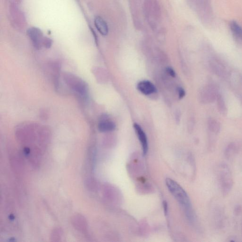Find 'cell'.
Wrapping results in <instances>:
<instances>
[{
	"instance_id": "cell-1",
	"label": "cell",
	"mask_w": 242,
	"mask_h": 242,
	"mask_svg": "<svg viewBox=\"0 0 242 242\" xmlns=\"http://www.w3.org/2000/svg\"><path fill=\"white\" fill-rule=\"evenodd\" d=\"M166 184L171 194L178 203L184 208L186 215L191 221H194V216L191 201L186 192L177 183L170 178H167Z\"/></svg>"
},
{
	"instance_id": "cell-2",
	"label": "cell",
	"mask_w": 242,
	"mask_h": 242,
	"mask_svg": "<svg viewBox=\"0 0 242 242\" xmlns=\"http://www.w3.org/2000/svg\"><path fill=\"white\" fill-rule=\"evenodd\" d=\"M218 172L221 190L225 196L230 192L233 185L232 174L228 165L225 164L220 165Z\"/></svg>"
},
{
	"instance_id": "cell-3",
	"label": "cell",
	"mask_w": 242,
	"mask_h": 242,
	"mask_svg": "<svg viewBox=\"0 0 242 242\" xmlns=\"http://www.w3.org/2000/svg\"><path fill=\"white\" fill-rule=\"evenodd\" d=\"M63 78L65 83L71 89L83 97H86L88 87L83 80L74 75L68 73L64 74Z\"/></svg>"
},
{
	"instance_id": "cell-4",
	"label": "cell",
	"mask_w": 242,
	"mask_h": 242,
	"mask_svg": "<svg viewBox=\"0 0 242 242\" xmlns=\"http://www.w3.org/2000/svg\"><path fill=\"white\" fill-rule=\"evenodd\" d=\"M219 93L216 85H209L205 87L200 92V98L201 101L205 104L211 103L217 99Z\"/></svg>"
},
{
	"instance_id": "cell-5",
	"label": "cell",
	"mask_w": 242,
	"mask_h": 242,
	"mask_svg": "<svg viewBox=\"0 0 242 242\" xmlns=\"http://www.w3.org/2000/svg\"><path fill=\"white\" fill-rule=\"evenodd\" d=\"M28 34L36 48H40L43 46V40L45 37H43L41 30L37 28H31L28 29Z\"/></svg>"
},
{
	"instance_id": "cell-6",
	"label": "cell",
	"mask_w": 242,
	"mask_h": 242,
	"mask_svg": "<svg viewBox=\"0 0 242 242\" xmlns=\"http://www.w3.org/2000/svg\"><path fill=\"white\" fill-rule=\"evenodd\" d=\"M134 127L140 144L142 145L143 154L144 155H146L148 150V143L146 135L142 127L137 124H134Z\"/></svg>"
},
{
	"instance_id": "cell-7",
	"label": "cell",
	"mask_w": 242,
	"mask_h": 242,
	"mask_svg": "<svg viewBox=\"0 0 242 242\" xmlns=\"http://www.w3.org/2000/svg\"><path fill=\"white\" fill-rule=\"evenodd\" d=\"M137 87L139 92L145 95L153 94L157 90L154 85L148 80H143L139 82Z\"/></svg>"
},
{
	"instance_id": "cell-8",
	"label": "cell",
	"mask_w": 242,
	"mask_h": 242,
	"mask_svg": "<svg viewBox=\"0 0 242 242\" xmlns=\"http://www.w3.org/2000/svg\"><path fill=\"white\" fill-rule=\"evenodd\" d=\"M72 223L74 227L78 230L81 232H85L87 230V222L85 218L82 215L78 214L73 216L72 219Z\"/></svg>"
},
{
	"instance_id": "cell-9",
	"label": "cell",
	"mask_w": 242,
	"mask_h": 242,
	"mask_svg": "<svg viewBox=\"0 0 242 242\" xmlns=\"http://www.w3.org/2000/svg\"><path fill=\"white\" fill-rule=\"evenodd\" d=\"M116 128L115 123L113 121L108 119H104L99 123L98 129L102 133H107L114 131Z\"/></svg>"
},
{
	"instance_id": "cell-10",
	"label": "cell",
	"mask_w": 242,
	"mask_h": 242,
	"mask_svg": "<svg viewBox=\"0 0 242 242\" xmlns=\"http://www.w3.org/2000/svg\"><path fill=\"white\" fill-rule=\"evenodd\" d=\"M210 67L212 72L218 76L224 77L226 75V71L224 66L217 60H211Z\"/></svg>"
},
{
	"instance_id": "cell-11",
	"label": "cell",
	"mask_w": 242,
	"mask_h": 242,
	"mask_svg": "<svg viewBox=\"0 0 242 242\" xmlns=\"http://www.w3.org/2000/svg\"><path fill=\"white\" fill-rule=\"evenodd\" d=\"M229 28L234 38L242 41V27L235 21H232L229 23Z\"/></svg>"
},
{
	"instance_id": "cell-12",
	"label": "cell",
	"mask_w": 242,
	"mask_h": 242,
	"mask_svg": "<svg viewBox=\"0 0 242 242\" xmlns=\"http://www.w3.org/2000/svg\"><path fill=\"white\" fill-rule=\"evenodd\" d=\"M95 25L96 28L103 36H106L108 33V28L107 24L100 17H97L95 19Z\"/></svg>"
},
{
	"instance_id": "cell-13",
	"label": "cell",
	"mask_w": 242,
	"mask_h": 242,
	"mask_svg": "<svg viewBox=\"0 0 242 242\" xmlns=\"http://www.w3.org/2000/svg\"><path fill=\"white\" fill-rule=\"evenodd\" d=\"M238 151V146L234 143L229 144L225 151V156L228 159L232 158L237 154Z\"/></svg>"
},
{
	"instance_id": "cell-14",
	"label": "cell",
	"mask_w": 242,
	"mask_h": 242,
	"mask_svg": "<svg viewBox=\"0 0 242 242\" xmlns=\"http://www.w3.org/2000/svg\"><path fill=\"white\" fill-rule=\"evenodd\" d=\"M217 106L219 112L223 115H226L228 113L226 103L223 97L219 94L217 98Z\"/></svg>"
},
{
	"instance_id": "cell-15",
	"label": "cell",
	"mask_w": 242,
	"mask_h": 242,
	"mask_svg": "<svg viewBox=\"0 0 242 242\" xmlns=\"http://www.w3.org/2000/svg\"><path fill=\"white\" fill-rule=\"evenodd\" d=\"M209 129L211 133L218 134L220 131V124L217 120L210 118L208 122Z\"/></svg>"
},
{
	"instance_id": "cell-16",
	"label": "cell",
	"mask_w": 242,
	"mask_h": 242,
	"mask_svg": "<svg viewBox=\"0 0 242 242\" xmlns=\"http://www.w3.org/2000/svg\"><path fill=\"white\" fill-rule=\"evenodd\" d=\"M63 235V230L60 228H56L53 231L51 238L53 241H59L61 239Z\"/></svg>"
},
{
	"instance_id": "cell-17",
	"label": "cell",
	"mask_w": 242,
	"mask_h": 242,
	"mask_svg": "<svg viewBox=\"0 0 242 242\" xmlns=\"http://www.w3.org/2000/svg\"><path fill=\"white\" fill-rule=\"evenodd\" d=\"M52 41L51 39L45 37L43 40V46L47 48H49L51 47Z\"/></svg>"
},
{
	"instance_id": "cell-18",
	"label": "cell",
	"mask_w": 242,
	"mask_h": 242,
	"mask_svg": "<svg viewBox=\"0 0 242 242\" xmlns=\"http://www.w3.org/2000/svg\"><path fill=\"white\" fill-rule=\"evenodd\" d=\"M178 97L180 99H182L184 98L185 95V92L182 88H178Z\"/></svg>"
},
{
	"instance_id": "cell-19",
	"label": "cell",
	"mask_w": 242,
	"mask_h": 242,
	"mask_svg": "<svg viewBox=\"0 0 242 242\" xmlns=\"http://www.w3.org/2000/svg\"><path fill=\"white\" fill-rule=\"evenodd\" d=\"M167 72L168 74L170 75L171 77H175V73L174 72V70L171 68V67H168L167 68Z\"/></svg>"
},
{
	"instance_id": "cell-20",
	"label": "cell",
	"mask_w": 242,
	"mask_h": 242,
	"mask_svg": "<svg viewBox=\"0 0 242 242\" xmlns=\"http://www.w3.org/2000/svg\"><path fill=\"white\" fill-rule=\"evenodd\" d=\"M242 208L240 206H237L235 207V209H234V211H235V214L236 215H239V213H241V210H242Z\"/></svg>"
},
{
	"instance_id": "cell-21",
	"label": "cell",
	"mask_w": 242,
	"mask_h": 242,
	"mask_svg": "<svg viewBox=\"0 0 242 242\" xmlns=\"http://www.w3.org/2000/svg\"><path fill=\"white\" fill-rule=\"evenodd\" d=\"M163 205H164V211H165V213H167V211H168V205H167V203L166 201H164V204H163Z\"/></svg>"
},
{
	"instance_id": "cell-22",
	"label": "cell",
	"mask_w": 242,
	"mask_h": 242,
	"mask_svg": "<svg viewBox=\"0 0 242 242\" xmlns=\"http://www.w3.org/2000/svg\"><path fill=\"white\" fill-rule=\"evenodd\" d=\"M241 82H242V75L241 76Z\"/></svg>"
}]
</instances>
